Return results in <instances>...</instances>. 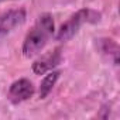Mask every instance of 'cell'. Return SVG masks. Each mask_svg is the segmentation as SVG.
<instances>
[{"label": "cell", "instance_id": "cell-1", "mask_svg": "<svg viewBox=\"0 0 120 120\" xmlns=\"http://www.w3.org/2000/svg\"><path fill=\"white\" fill-rule=\"evenodd\" d=\"M54 33H55L54 17L49 13H42L24 37L21 45L23 55L26 58H33L38 55L45 48L48 41L52 38Z\"/></svg>", "mask_w": 120, "mask_h": 120}, {"label": "cell", "instance_id": "cell-2", "mask_svg": "<svg viewBox=\"0 0 120 120\" xmlns=\"http://www.w3.org/2000/svg\"><path fill=\"white\" fill-rule=\"evenodd\" d=\"M100 19H102V13L98 10H93L89 7L79 9L56 30L55 40L61 42L69 41L74 35L78 34V31L81 30L83 24H96L100 21Z\"/></svg>", "mask_w": 120, "mask_h": 120}, {"label": "cell", "instance_id": "cell-3", "mask_svg": "<svg viewBox=\"0 0 120 120\" xmlns=\"http://www.w3.org/2000/svg\"><path fill=\"white\" fill-rule=\"evenodd\" d=\"M27 19L26 9H11L0 14V40L9 35L11 31H14L17 27L23 26Z\"/></svg>", "mask_w": 120, "mask_h": 120}, {"label": "cell", "instance_id": "cell-4", "mask_svg": "<svg viewBox=\"0 0 120 120\" xmlns=\"http://www.w3.org/2000/svg\"><path fill=\"white\" fill-rule=\"evenodd\" d=\"M34 93H35L34 83L27 78H20L10 85L9 92H7V99L10 103L19 105V103H23V102L31 99L34 96Z\"/></svg>", "mask_w": 120, "mask_h": 120}, {"label": "cell", "instance_id": "cell-5", "mask_svg": "<svg viewBox=\"0 0 120 120\" xmlns=\"http://www.w3.org/2000/svg\"><path fill=\"white\" fill-rule=\"evenodd\" d=\"M62 61V52L61 48L56 47L52 51L41 55L40 58H37L35 61L33 62V72L35 75H45L47 72L52 71L54 68H56Z\"/></svg>", "mask_w": 120, "mask_h": 120}, {"label": "cell", "instance_id": "cell-6", "mask_svg": "<svg viewBox=\"0 0 120 120\" xmlns=\"http://www.w3.org/2000/svg\"><path fill=\"white\" fill-rule=\"evenodd\" d=\"M59 76H61V71H49L45 74V76L41 79L40 82V88H38V98L40 99H45L54 89L55 83L58 82Z\"/></svg>", "mask_w": 120, "mask_h": 120}, {"label": "cell", "instance_id": "cell-7", "mask_svg": "<svg viewBox=\"0 0 120 120\" xmlns=\"http://www.w3.org/2000/svg\"><path fill=\"white\" fill-rule=\"evenodd\" d=\"M4 2H13V0H0V3H4Z\"/></svg>", "mask_w": 120, "mask_h": 120}]
</instances>
